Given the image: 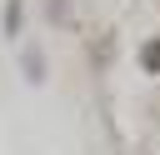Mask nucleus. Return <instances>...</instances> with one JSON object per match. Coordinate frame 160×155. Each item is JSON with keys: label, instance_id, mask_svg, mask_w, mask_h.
Wrapping results in <instances>:
<instances>
[{"label": "nucleus", "instance_id": "nucleus-1", "mask_svg": "<svg viewBox=\"0 0 160 155\" xmlns=\"http://www.w3.org/2000/svg\"><path fill=\"white\" fill-rule=\"evenodd\" d=\"M140 65H145L150 75H160V40H145V45H140Z\"/></svg>", "mask_w": 160, "mask_h": 155}, {"label": "nucleus", "instance_id": "nucleus-2", "mask_svg": "<svg viewBox=\"0 0 160 155\" xmlns=\"http://www.w3.org/2000/svg\"><path fill=\"white\" fill-rule=\"evenodd\" d=\"M5 30H20V0H10V10H5Z\"/></svg>", "mask_w": 160, "mask_h": 155}]
</instances>
